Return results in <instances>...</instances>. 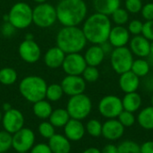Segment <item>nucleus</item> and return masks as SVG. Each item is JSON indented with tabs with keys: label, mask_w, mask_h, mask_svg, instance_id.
Wrapping results in <instances>:
<instances>
[{
	"label": "nucleus",
	"mask_w": 153,
	"mask_h": 153,
	"mask_svg": "<svg viewBox=\"0 0 153 153\" xmlns=\"http://www.w3.org/2000/svg\"><path fill=\"white\" fill-rule=\"evenodd\" d=\"M20 58L26 63L33 64L41 58V49L33 39H25L18 47Z\"/></svg>",
	"instance_id": "10"
},
{
	"label": "nucleus",
	"mask_w": 153,
	"mask_h": 153,
	"mask_svg": "<svg viewBox=\"0 0 153 153\" xmlns=\"http://www.w3.org/2000/svg\"><path fill=\"white\" fill-rule=\"evenodd\" d=\"M117 153H141V147L137 142L127 140L117 146Z\"/></svg>",
	"instance_id": "32"
},
{
	"label": "nucleus",
	"mask_w": 153,
	"mask_h": 153,
	"mask_svg": "<svg viewBox=\"0 0 153 153\" xmlns=\"http://www.w3.org/2000/svg\"><path fill=\"white\" fill-rule=\"evenodd\" d=\"M126 9L130 14H139L143 8V2L142 0H126L125 2Z\"/></svg>",
	"instance_id": "38"
},
{
	"label": "nucleus",
	"mask_w": 153,
	"mask_h": 153,
	"mask_svg": "<svg viewBox=\"0 0 153 153\" xmlns=\"http://www.w3.org/2000/svg\"><path fill=\"white\" fill-rule=\"evenodd\" d=\"M117 120L123 124V126L125 128H126V127L133 126L135 124L136 118H135L134 113L126 111V110H123L117 116Z\"/></svg>",
	"instance_id": "36"
},
{
	"label": "nucleus",
	"mask_w": 153,
	"mask_h": 153,
	"mask_svg": "<svg viewBox=\"0 0 153 153\" xmlns=\"http://www.w3.org/2000/svg\"><path fill=\"white\" fill-rule=\"evenodd\" d=\"M151 103H152V106H153V94L152 96V98H151Z\"/></svg>",
	"instance_id": "53"
},
{
	"label": "nucleus",
	"mask_w": 153,
	"mask_h": 153,
	"mask_svg": "<svg viewBox=\"0 0 153 153\" xmlns=\"http://www.w3.org/2000/svg\"><path fill=\"white\" fill-rule=\"evenodd\" d=\"M16 30L17 29L9 22H4L3 25L1 26V33L4 37L6 38L12 37L15 33Z\"/></svg>",
	"instance_id": "41"
},
{
	"label": "nucleus",
	"mask_w": 153,
	"mask_h": 153,
	"mask_svg": "<svg viewBox=\"0 0 153 153\" xmlns=\"http://www.w3.org/2000/svg\"><path fill=\"white\" fill-rule=\"evenodd\" d=\"M65 53L56 45L49 48L44 54V63L45 65L52 69H59L62 67Z\"/></svg>",
	"instance_id": "19"
},
{
	"label": "nucleus",
	"mask_w": 153,
	"mask_h": 153,
	"mask_svg": "<svg viewBox=\"0 0 153 153\" xmlns=\"http://www.w3.org/2000/svg\"><path fill=\"white\" fill-rule=\"evenodd\" d=\"M125 133V127L117 119H108L102 124V136L109 141L120 139Z\"/></svg>",
	"instance_id": "16"
},
{
	"label": "nucleus",
	"mask_w": 153,
	"mask_h": 153,
	"mask_svg": "<svg viewBox=\"0 0 153 153\" xmlns=\"http://www.w3.org/2000/svg\"><path fill=\"white\" fill-rule=\"evenodd\" d=\"M129 49L138 58H147L151 53V41L143 35H134L129 41Z\"/></svg>",
	"instance_id": "15"
},
{
	"label": "nucleus",
	"mask_w": 153,
	"mask_h": 153,
	"mask_svg": "<svg viewBox=\"0 0 153 153\" xmlns=\"http://www.w3.org/2000/svg\"><path fill=\"white\" fill-rule=\"evenodd\" d=\"M111 28L112 23L109 16L96 12L86 17L82 23V30L87 41L91 44H101L108 40Z\"/></svg>",
	"instance_id": "1"
},
{
	"label": "nucleus",
	"mask_w": 153,
	"mask_h": 153,
	"mask_svg": "<svg viewBox=\"0 0 153 153\" xmlns=\"http://www.w3.org/2000/svg\"><path fill=\"white\" fill-rule=\"evenodd\" d=\"M8 22L17 30L26 29L32 23V8L25 2H17L9 10Z\"/></svg>",
	"instance_id": "5"
},
{
	"label": "nucleus",
	"mask_w": 153,
	"mask_h": 153,
	"mask_svg": "<svg viewBox=\"0 0 153 153\" xmlns=\"http://www.w3.org/2000/svg\"><path fill=\"white\" fill-rule=\"evenodd\" d=\"M146 88H149V90H153V77H149L144 81Z\"/></svg>",
	"instance_id": "47"
},
{
	"label": "nucleus",
	"mask_w": 153,
	"mask_h": 153,
	"mask_svg": "<svg viewBox=\"0 0 153 153\" xmlns=\"http://www.w3.org/2000/svg\"><path fill=\"white\" fill-rule=\"evenodd\" d=\"M32 111H33V114L38 118L44 120V119L49 118L53 109H52V106L50 105L49 101L42 99V100L33 103Z\"/></svg>",
	"instance_id": "25"
},
{
	"label": "nucleus",
	"mask_w": 153,
	"mask_h": 153,
	"mask_svg": "<svg viewBox=\"0 0 153 153\" xmlns=\"http://www.w3.org/2000/svg\"><path fill=\"white\" fill-rule=\"evenodd\" d=\"M39 133L45 139H50L56 133L55 127L50 122H42L39 125Z\"/></svg>",
	"instance_id": "37"
},
{
	"label": "nucleus",
	"mask_w": 153,
	"mask_h": 153,
	"mask_svg": "<svg viewBox=\"0 0 153 153\" xmlns=\"http://www.w3.org/2000/svg\"><path fill=\"white\" fill-rule=\"evenodd\" d=\"M141 14L145 21L153 20V3H147L143 5L141 10Z\"/></svg>",
	"instance_id": "42"
},
{
	"label": "nucleus",
	"mask_w": 153,
	"mask_h": 153,
	"mask_svg": "<svg viewBox=\"0 0 153 153\" xmlns=\"http://www.w3.org/2000/svg\"><path fill=\"white\" fill-rule=\"evenodd\" d=\"M150 54H152L153 55V41H151V53Z\"/></svg>",
	"instance_id": "52"
},
{
	"label": "nucleus",
	"mask_w": 153,
	"mask_h": 153,
	"mask_svg": "<svg viewBox=\"0 0 153 153\" xmlns=\"http://www.w3.org/2000/svg\"><path fill=\"white\" fill-rule=\"evenodd\" d=\"M57 22L56 9L53 5L46 2L37 4L32 8V23L39 28H48Z\"/></svg>",
	"instance_id": "7"
},
{
	"label": "nucleus",
	"mask_w": 153,
	"mask_h": 153,
	"mask_svg": "<svg viewBox=\"0 0 153 153\" xmlns=\"http://www.w3.org/2000/svg\"><path fill=\"white\" fill-rule=\"evenodd\" d=\"M48 146L52 153H70L71 142L62 134L55 133L50 139H48Z\"/></svg>",
	"instance_id": "22"
},
{
	"label": "nucleus",
	"mask_w": 153,
	"mask_h": 153,
	"mask_svg": "<svg viewBox=\"0 0 153 153\" xmlns=\"http://www.w3.org/2000/svg\"><path fill=\"white\" fill-rule=\"evenodd\" d=\"M118 85L120 89L125 93L136 92L140 87V78L136 76L133 71L129 70L119 75Z\"/></svg>",
	"instance_id": "20"
},
{
	"label": "nucleus",
	"mask_w": 153,
	"mask_h": 153,
	"mask_svg": "<svg viewBox=\"0 0 153 153\" xmlns=\"http://www.w3.org/2000/svg\"><path fill=\"white\" fill-rule=\"evenodd\" d=\"M131 34L125 25H116L111 28L108 36V41L114 48L124 47L129 43Z\"/></svg>",
	"instance_id": "17"
},
{
	"label": "nucleus",
	"mask_w": 153,
	"mask_h": 153,
	"mask_svg": "<svg viewBox=\"0 0 153 153\" xmlns=\"http://www.w3.org/2000/svg\"><path fill=\"white\" fill-rule=\"evenodd\" d=\"M142 96L137 92L126 93L122 98V105L124 110L134 113L138 111L142 106Z\"/></svg>",
	"instance_id": "24"
},
{
	"label": "nucleus",
	"mask_w": 153,
	"mask_h": 153,
	"mask_svg": "<svg viewBox=\"0 0 153 153\" xmlns=\"http://www.w3.org/2000/svg\"><path fill=\"white\" fill-rule=\"evenodd\" d=\"M100 47H101V49L103 50V51H104V53L107 55V54H110L111 53V51L113 50V49H114V47L110 44V42L108 41H104L103 43H101V44H100Z\"/></svg>",
	"instance_id": "46"
},
{
	"label": "nucleus",
	"mask_w": 153,
	"mask_h": 153,
	"mask_svg": "<svg viewBox=\"0 0 153 153\" xmlns=\"http://www.w3.org/2000/svg\"><path fill=\"white\" fill-rule=\"evenodd\" d=\"M13 145V134L6 131L0 132V153L9 151Z\"/></svg>",
	"instance_id": "35"
},
{
	"label": "nucleus",
	"mask_w": 153,
	"mask_h": 153,
	"mask_svg": "<svg viewBox=\"0 0 153 153\" xmlns=\"http://www.w3.org/2000/svg\"><path fill=\"white\" fill-rule=\"evenodd\" d=\"M36 4H42V3H46L48 0H33Z\"/></svg>",
	"instance_id": "51"
},
{
	"label": "nucleus",
	"mask_w": 153,
	"mask_h": 153,
	"mask_svg": "<svg viewBox=\"0 0 153 153\" xmlns=\"http://www.w3.org/2000/svg\"><path fill=\"white\" fill-rule=\"evenodd\" d=\"M11 108H12V106H11V105H10L9 103H4V104L3 105V109H4V112L10 110Z\"/></svg>",
	"instance_id": "49"
},
{
	"label": "nucleus",
	"mask_w": 153,
	"mask_h": 153,
	"mask_svg": "<svg viewBox=\"0 0 153 153\" xmlns=\"http://www.w3.org/2000/svg\"><path fill=\"white\" fill-rule=\"evenodd\" d=\"M101 153H117V146L112 143L105 145L102 150L100 151Z\"/></svg>",
	"instance_id": "45"
},
{
	"label": "nucleus",
	"mask_w": 153,
	"mask_h": 153,
	"mask_svg": "<svg viewBox=\"0 0 153 153\" xmlns=\"http://www.w3.org/2000/svg\"><path fill=\"white\" fill-rule=\"evenodd\" d=\"M18 74L13 68L5 67L0 69V83L4 86H11L17 81Z\"/></svg>",
	"instance_id": "30"
},
{
	"label": "nucleus",
	"mask_w": 153,
	"mask_h": 153,
	"mask_svg": "<svg viewBox=\"0 0 153 153\" xmlns=\"http://www.w3.org/2000/svg\"><path fill=\"white\" fill-rule=\"evenodd\" d=\"M85 130L91 136L100 137L102 134V124L97 119H91L86 124Z\"/></svg>",
	"instance_id": "33"
},
{
	"label": "nucleus",
	"mask_w": 153,
	"mask_h": 153,
	"mask_svg": "<svg viewBox=\"0 0 153 153\" xmlns=\"http://www.w3.org/2000/svg\"><path fill=\"white\" fill-rule=\"evenodd\" d=\"M112 22L116 25H125L129 21V13L126 8L119 7L110 15Z\"/></svg>",
	"instance_id": "31"
},
{
	"label": "nucleus",
	"mask_w": 153,
	"mask_h": 153,
	"mask_svg": "<svg viewBox=\"0 0 153 153\" xmlns=\"http://www.w3.org/2000/svg\"><path fill=\"white\" fill-rule=\"evenodd\" d=\"M70 115L65 109L64 108H57L52 111L49 116V122L54 125V127H64L67 122L70 120Z\"/></svg>",
	"instance_id": "26"
},
{
	"label": "nucleus",
	"mask_w": 153,
	"mask_h": 153,
	"mask_svg": "<svg viewBox=\"0 0 153 153\" xmlns=\"http://www.w3.org/2000/svg\"><path fill=\"white\" fill-rule=\"evenodd\" d=\"M56 41L65 54L81 52L88 42L79 26H63L56 34Z\"/></svg>",
	"instance_id": "3"
},
{
	"label": "nucleus",
	"mask_w": 153,
	"mask_h": 153,
	"mask_svg": "<svg viewBox=\"0 0 153 153\" xmlns=\"http://www.w3.org/2000/svg\"><path fill=\"white\" fill-rule=\"evenodd\" d=\"M65 136L72 142H77L82 139L85 134V126L81 120L70 118L67 124L64 126Z\"/></svg>",
	"instance_id": "18"
},
{
	"label": "nucleus",
	"mask_w": 153,
	"mask_h": 153,
	"mask_svg": "<svg viewBox=\"0 0 153 153\" xmlns=\"http://www.w3.org/2000/svg\"><path fill=\"white\" fill-rule=\"evenodd\" d=\"M147 58H148V60H148V62L150 63V65H151V66H153V55L152 54H150V55H149Z\"/></svg>",
	"instance_id": "50"
},
{
	"label": "nucleus",
	"mask_w": 153,
	"mask_h": 153,
	"mask_svg": "<svg viewBox=\"0 0 153 153\" xmlns=\"http://www.w3.org/2000/svg\"><path fill=\"white\" fill-rule=\"evenodd\" d=\"M60 84L65 95L69 96L82 94L86 89V81L82 76L66 75L62 79Z\"/></svg>",
	"instance_id": "14"
},
{
	"label": "nucleus",
	"mask_w": 153,
	"mask_h": 153,
	"mask_svg": "<svg viewBox=\"0 0 153 153\" xmlns=\"http://www.w3.org/2000/svg\"><path fill=\"white\" fill-rule=\"evenodd\" d=\"M142 35H143L150 41H153V20L145 21V23H143Z\"/></svg>",
	"instance_id": "40"
},
{
	"label": "nucleus",
	"mask_w": 153,
	"mask_h": 153,
	"mask_svg": "<svg viewBox=\"0 0 153 153\" xmlns=\"http://www.w3.org/2000/svg\"><path fill=\"white\" fill-rule=\"evenodd\" d=\"M140 126L145 130H153V106H147L140 111L137 116Z\"/></svg>",
	"instance_id": "27"
},
{
	"label": "nucleus",
	"mask_w": 153,
	"mask_h": 153,
	"mask_svg": "<svg viewBox=\"0 0 153 153\" xmlns=\"http://www.w3.org/2000/svg\"><path fill=\"white\" fill-rule=\"evenodd\" d=\"M35 134L32 130L22 127L13 134L12 147L17 152H27L34 146Z\"/></svg>",
	"instance_id": "11"
},
{
	"label": "nucleus",
	"mask_w": 153,
	"mask_h": 153,
	"mask_svg": "<svg viewBox=\"0 0 153 153\" xmlns=\"http://www.w3.org/2000/svg\"><path fill=\"white\" fill-rule=\"evenodd\" d=\"M98 109L100 114L107 119L117 118L119 114L124 110L122 99L115 95L105 96L99 102Z\"/></svg>",
	"instance_id": "9"
},
{
	"label": "nucleus",
	"mask_w": 153,
	"mask_h": 153,
	"mask_svg": "<svg viewBox=\"0 0 153 153\" xmlns=\"http://www.w3.org/2000/svg\"><path fill=\"white\" fill-rule=\"evenodd\" d=\"M141 153H153V141H148L141 146Z\"/></svg>",
	"instance_id": "44"
},
{
	"label": "nucleus",
	"mask_w": 153,
	"mask_h": 153,
	"mask_svg": "<svg viewBox=\"0 0 153 153\" xmlns=\"http://www.w3.org/2000/svg\"><path fill=\"white\" fill-rule=\"evenodd\" d=\"M105 56L106 54L104 53L100 44H92L86 50L83 55L87 65L94 67L100 66L103 62Z\"/></svg>",
	"instance_id": "21"
},
{
	"label": "nucleus",
	"mask_w": 153,
	"mask_h": 153,
	"mask_svg": "<svg viewBox=\"0 0 153 153\" xmlns=\"http://www.w3.org/2000/svg\"><path fill=\"white\" fill-rule=\"evenodd\" d=\"M151 70V65L145 58H139L134 60L131 71H133L136 76L141 78H145L148 76Z\"/></svg>",
	"instance_id": "28"
},
{
	"label": "nucleus",
	"mask_w": 153,
	"mask_h": 153,
	"mask_svg": "<svg viewBox=\"0 0 153 153\" xmlns=\"http://www.w3.org/2000/svg\"><path fill=\"white\" fill-rule=\"evenodd\" d=\"M91 109L92 102L84 93L70 96L66 105V110L70 117L81 121L89 116Z\"/></svg>",
	"instance_id": "6"
},
{
	"label": "nucleus",
	"mask_w": 153,
	"mask_h": 153,
	"mask_svg": "<svg viewBox=\"0 0 153 153\" xmlns=\"http://www.w3.org/2000/svg\"><path fill=\"white\" fill-rule=\"evenodd\" d=\"M18 153H27V152H18Z\"/></svg>",
	"instance_id": "55"
},
{
	"label": "nucleus",
	"mask_w": 153,
	"mask_h": 153,
	"mask_svg": "<svg viewBox=\"0 0 153 153\" xmlns=\"http://www.w3.org/2000/svg\"><path fill=\"white\" fill-rule=\"evenodd\" d=\"M82 77L86 81V83H94L100 78V70L98 67L87 65L82 74Z\"/></svg>",
	"instance_id": "34"
},
{
	"label": "nucleus",
	"mask_w": 153,
	"mask_h": 153,
	"mask_svg": "<svg viewBox=\"0 0 153 153\" xmlns=\"http://www.w3.org/2000/svg\"><path fill=\"white\" fill-rule=\"evenodd\" d=\"M30 153H52L48 144L39 143L30 149Z\"/></svg>",
	"instance_id": "43"
},
{
	"label": "nucleus",
	"mask_w": 153,
	"mask_h": 153,
	"mask_svg": "<svg viewBox=\"0 0 153 153\" xmlns=\"http://www.w3.org/2000/svg\"><path fill=\"white\" fill-rule=\"evenodd\" d=\"M65 93L61 87V84L53 83V84L48 85L45 98H47V100L49 102H57L63 97Z\"/></svg>",
	"instance_id": "29"
},
{
	"label": "nucleus",
	"mask_w": 153,
	"mask_h": 153,
	"mask_svg": "<svg viewBox=\"0 0 153 153\" xmlns=\"http://www.w3.org/2000/svg\"><path fill=\"white\" fill-rule=\"evenodd\" d=\"M143 27V23L141 20H139V19H133L130 22H128L127 29H128L130 34L134 36V35L142 34Z\"/></svg>",
	"instance_id": "39"
},
{
	"label": "nucleus",
	"mask_w": 153,
	"mask_h": 153,
	"mask_svg": "<svg viewBox=\"0 0 153 153\" xmlns=\"http://www.w3.org/2000/svg\"><path fill=\"white\" fill-rule=\"evenodd\" d=\"M56 9L57 22L62 26H79L88 14V6L83 0H61Z\"/></svg>",
	"instance_id": "2"
},
{
	"label": "nucleus",
	"mask_w": 153,
	"mask_h": 153,
	"mask_svg": "<svg viewBox=\"0 0 153 153\" xmlns=\"http://www.w3.org/2000/svg\"><path fill=\"white\" fill-rule=\"evenodd\" d=\"M87 67V63L83 55L80 52L65 54L62 69L66 75L82 76L83 70Z\"/></svg>",
	"instance_id": "12"
},
{
	"label": "nucleus",
	"mask_w": 153,
	"mask_h": 153,
	"mask_svg": "<svg viewBox=\"0 0 153 153\" xmlns=\"http://www.w3.org/2000/svg\"><path fill=\"white\" fill-rule=\"evenodd\" d=\"M2 117H3V115H2V113L0 112V122H2Z\"/></svg>",
	"instance_id": "54"
},
{
	"label": "nucleus",
	"mask_w": 153,
	"mask_h": 153,
	"mask_svg": "<svg viewBox=\"0 0 153 153\" xmlns=\"http://www.w3.org/2000/svg\"><path fill=\"white\" fill-rule=\"evenodd\" d=\"M93 7L97 13L110 16L121 5L120 0H93Z\"/></svg>",
	"instance_id": "23"
},
{
	"label": "nucleus",
	"mask_w": 153,
	"mask_h": 153,
	"mask_svg": "<svg viewBox=\"0 0 153 153\" xmlns=\"http://www.w3.org/2000/svg\"><path fill=\"white\" fill-rule=\"evenodd\" d=\"M82 153H101V151L95 147H91V148L86 149Z\"/></svg>",
	"instance_id": "48"
},
{
	"label": "nucleus",
	"mask_w": 153,
	"mask_h": 153,
	"mask_svg": "<svg viewBox=\"0 0 153 153\" xmlns=\"http://www.w3.org/2000/svg\"><path fill=\"white\" fill-rule=\"evenodd\" d=\"M48 84L46 80L35 75L23 78L19 83V92L22 96L30 103L45 99Z\"/></svg>",
	"instance_id": "4"
},
{
	"label": "nucleus",
	"mask_w": 153,
	"mask_h": 153,
	"mask_svg": "<svg viewBox=\"0 0 153 153\" xmlns=\"http://www.w3.org/2000/svg\"><path fill=\"white\" fill-rule=\"evenodd\" d=\"M2 124L4 131L13 134L24 125V116L22 113L15 108L5 111L2 117Z\"/></svg>",
	"instance_id": "13"
},
{
	"label": "nucleus",
	"mask_w": 153,
	"mask_h": 153,
	"mask_svg": "<svg viewBox=\"0 0 153 153\" xmlns=\"http://www.w3.org/2000/svg\"><path fill=\"white\" fill-rule=\"evenodd\" d=\"M134 60V54L126 46L114 48L110 53V65L117 75L131 70Z\"/></svg>",
	"instance_id": "8"
}]
</instances>
